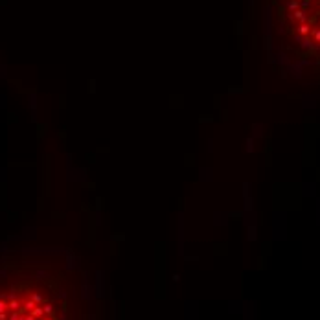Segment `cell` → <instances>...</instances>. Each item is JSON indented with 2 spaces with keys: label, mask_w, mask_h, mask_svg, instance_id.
<instances>
[{
  "label": "cell",
  "mask_w": 320,
  "mask_h": 320,
  "mask_svg": "<svg viewBox=\"0 0 320 320\" xmlns=\"http://www.w3.org/2000/svg\"><path fill=\"white\" fill-rule=\"evenodd\" d=\"M283 15L296 42L320 52V0H285Z\"/></svg>",
  "instance_id": "obj_2"
},
{
  "label": "cell",
  "mask_w": 320,
  "mask_h": 320,
  "mask_svg": "<svg viewBox=\"0 0 320 320\" xmlns=\"http://www.w3.org/2000/svg\"><path fill=\"white\" fill-rule=\"evenodd\" d=\"M0 320H92L83 274L63 252L2 254Z\"/></svg>",
  "instance_id": "obj_1"
}]
</instances>
